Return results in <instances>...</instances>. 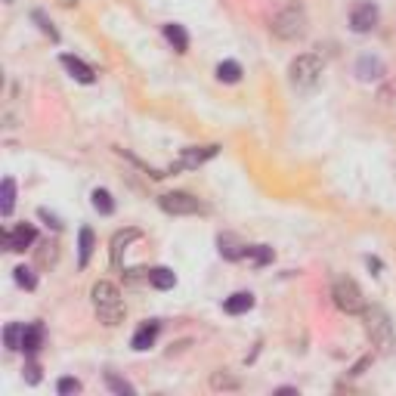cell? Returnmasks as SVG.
<instances>
[{"label":"cell","instance_id":"obj_1","mask_svg":"<svg viewBox=\"0 0 396 396\" xmlns=\"http://www.w3.org/2000/svg\"><path fill=\"white\" fill-rule=\"evenodd\" d=\"M362 319H365V335L372 337V347H378V353H393L396 350V331H393V322L387 316L384 307L372 304L362 309Z\"/></svg>","mask_w":396,"mask_h":396},{"label":"cell","instance_id":"obj_2","mask_svg":"<svg viewBox=\"0 0 396 396\" xmlns=\"http://www.w3.org/2000/svg\"><path fill=\"white\" fill-rule=\"evenodd\" d=\"M90 294H93V309H96L103 325H121L124 322V313H127L124 298H121V291L112 282H96Z\"/></svg>","mask_w":396,"mask_h":396},{"label":"cell","instance_id":"obj_3","mask_svg":"<svg viewBox=\"0 0 396 396\" xmlns=\"http://www.w3.org/2000/svg\"><path fill=\"white\" fill-rule=\"evenodd\" d=\"M270 31L276 34L279 41H300L307 34V10L300 0H291L288 6H282V10L272 16L270 22Z\"/></svg>","mask_w":396,"mask_h":396},{"label":"cell","instance_id":"obj_4","mask_svg":"<svg viewBox=\"0 0 396 396\" xmlns=\"http://www.w3.org/2000/svg\"><path fill=\"white\" fill-rule=\"evenodd\" d=\"M322 59L313 53H300L298 59H291V66H288V81L294 84L298 90H313L319 87L322 81Z\"/></svg>","mask_w":396,"mask_h":396},{"label":"cell","instance_id":"obj_5","mask_svg":"<svg viewBox=\"0 0 396 396\" xmlns=\"http://www.w3.org/2000/svg\"><path fill=\"white\" fill-rule=\"evenodd\" d=\"M331 300H335V307L341 309V313H347V316H359L365 309L362 291H359V285L353 282L350 276L335 279V285H331Z\"/></svg>","mask_w":396,"mask_h":396},{"label":"cell","instance_id":"obj_6","mask_svg":"<svg viewBox=\"0 0 396 396\" xmlns=\"http://www.w3.org/2000/svg\"><path fill=\"white\" fill-rule=\"evenodd\" d=\"M158 205H161L164 214H174V217H189V214H201L205 211V205L189 196V192H164L161 198H158Z\"/></svg>","mask_w":396,"mask_h":396},{"label":"cell","instance_id":"obj_7","mask_svg":"<svg viewBox=\"0 0 396 396\" xmlns=\"http://www.w3.org/2000/svg\"><path fill=\"white\" fill-rule=\"evenodd\" d=\"M378 19H381V13H378V6L372 3V0H359V3H353V10H350V28L356 34H369L374 25H378Z\"/></svg>","mask_w":396,"mask_h":396},{"label":"cell","instance_id":"obj_8","mask_svg":"<svg viewBox=\"0 0 396 396\" xmlns=\"http://www.w3.org/2000/svg\"><path fill=\"white\" fill-rule=\"evenodd\" d=\"M217 155V146H192V149H183V155H179L177 164H170L168 174H177V170H192V168H201L205 161H211V158Z\"/></svg>","mask_w":396,"mask_h":396},{"label":"cell","instance_id":"obj_9","mask_svg":"<svg viewBox=\"0 0 396 396\" xmlns=\"http://www.w3.org/2000/svg\"><path fill=\"white\" fill-rule=\"evenodd\" d=\"M34 239H38V229H34L31 223H19L16 229H6L3 233V248L6 251H25L34 244Z\"/></svg>","mask_w":396,"mask_h":396},{"label":"cell","instance_id":"obj_10","mask_svg":"<svg viewBox=\"0 0 396 396\" xmlns=\"http://www.w3.org/2000/svg\"><path fill=\"white\" fill-rule=\"evenodd\" d=\"M59 62L68 68V75L75 78V81H81V84H93V81H96V71H93L84 59H78V56L62 53V56H59Z\"/></svg>","mask_w":396,"mask_h":396},{"label":"cell","instance_id":"obj_11","mask_svg":"<svg viewBox=\"0 0 396 396\" xmlns=\"http://www.w3.org/2000/svg\"><path fill=\"white\" fill-rule=\"evenodd\" d=\"M217 244H220V254L226 257V261H242V257L248 254V244H242L233 233H220Z\"/></svg>","mask_w":396,"mask_h":396},{"label":"cell","instance_id":"obj_12","mask_svg":"<svg viewBox=\"0 0 396 396\" xmlns=\"http://www.w3.org/2000/svg\"><path fill=\"white\" fill-rule=\"evenodd\" d=\"M93 248H96V235H93L90 226H81V233H78V266H81V270L90 263Z\"/></svg>","mask_w":396,"mask_h":396},{"label":"cell","instance_id":"obj_13","mask_svg":"<svg viewBox=\"0 0 396 396\" xmlns=\"http://www.w3.org/2000/svg\"><path fill=\"white\" fill-rule=\"evenodd\" d=\"M146 279L152 288H158V291H168V288L177 285V272L170 270V266H155V270L146 272Z\"/></svg>","mask_w":396,"mask_h":396},{"label":"cell","instance_id":"obj_14","mask_svg":"<svg viewBox=\"0 0 396 396\" xmlns=\"http://www.w3.org/2000/svg\"><path fill=\"white\" fill-rule=\"evenodd\" d=\"M251 307H254V294L251 291H235L233 298L223 300V309H226L229 316H242V313H248Z\"/></svg>","mask_w":396,"mask_h":396},{"label":"cell","instance_id":"obj_15","mask_svg":"<svg viewBox=\"0 0 396 396\" xmlns=\"http://www.w3.org/2000/svg\"><path fill=\"white\" fill-rule=\"evenodd\" d=\"M158 328H161V325H158V322L152 319V322H142V325L140 328H136V335H133V350H149V347H152V344H155V337H158Z\"/></svg>","mask_w":396,"mask_h":396},{"label":"cell","instance_id":"obj_16","mask_svg":"<svg viewBox=\"0 0 396 396\" xmlns=\"http://www.w3.org/2000/svg\"><path fill=\"white\" fill-rule=\"evenodd\" d=\"M356 75L362 78V81H378V78L384 75V62L374 59V56H362V59L356 62Z\"/></svg>","mask_w":396,"mask_h":396},{"label":"cell","instance_id":"obj_17","mask_svg":"<svg viewBox=\"0 0 396 396\" xmlns=\"http://www.w3.org/2000/svg\"><path fill=\"white\" fill-rule=\"evenodd\" d=\"M136 239H140V229H124V233H118L112 239V263L115 266H121V254H124V248Z\"/></svg>","mask_w":396,"mask_h":396},{"label":"cell","instance_id":"obj_18","mask_svg":"<svg viewBox=\"0 0 396 396\" xmlns=\"http://www.w3.org/2000/svg\"><path fill=\"white\" fill-rule=\"evenodd\" d=\"M13 207H16V179L6 177L3 183H0V214H3V217H10Z\"/></svg>","mask_w":396,"mask_h":396},{"label":"cell","instance_id":"obj_19","mask_svg":"<svg viewBox=\"0 0 396 396\" xmlns=\"http://www.w3.org/2000/svg\"><path fill=\"white\" fill-rule=\"evenodd\" d=\"M164 38L174 44L177 53H186L189 50V34H186V28L183 25H177V22H170V25H164Z\"/></svg>","mask_w":396,"mask_h":396},{"label":"cell","instance_id":"obj_20","mask_svg":"<svg viewBox=\"0 0 396 396\" xmlns=\"http://www.w3.org/2000/svg\"><path fill=\"white\" fill-rule=\"evenodd\" d=\"M41 344H44V325H25V337H22V350L25 353H38Z\"/></svg>","mask_w":396,"mask_h":396},{"label":"cell","instance_id":"obj_21","mask_svg":"<svg viewBox=\"0 0 396 396\" xmlns=\"http://www.w3.org/2000/svg\"><path fill=\"white\" fill-rule=\"evenodd\" d=\"M22 337H25V325H22V322H10V325L3 328L6 350H22Z\"/></svg>","mask_w":396,"mask_h":396},{"label":"cell","instance_id":"obj_22","mask_svg":"<svg viewBox=\"0 0 396 396\" xmlns=\"http://www.w3.org/2000/svg\"><path fill=\"white\" fill-rule=\"evenodd\" d=\"M217 78H220L223 84H239L242 81V66H239V62H233V59L220 62V66H217Z\"/></svg>","mask_w":396,"mask_h":396},{"label":"cell","instance_id":"obj_23","mask_svg":"<svg viewBox=\"0 0 396 396\" xmlns=\"http://www.w3.org/2000/svg\"><path fill=\"white\" fill-rule=\"evenodd\" d=\"M105 384H109V390L118 393V396H133L136 393V387L131 384V381L118 378V374H112V372H105Z\"/></svg>","mask_w":396,"mask_h":396},{"label":"cell","instance_id":"obj_24","mask_svg":"<svg viewBox=\"0 0 396 396\" xmlns=\"http://www.w3.org/2000/svg\"><path fill=\"white\" fill-rule=\"evenodd\" d=\"M93 207H96L99 214H105V217H109V214L115 211V201H112V196H109V189H93Z\"/></svg>","mask_w":396,"mask_h":396},{"label":"cell","instance_id":"obj_25","mask_svg":"<svg viewBox=\"0 0 396 396\" xmlns=\"http://www.w3.org/2000/svg\"><path fill=\"white\" fill-rule=\"evenodd\" d=\"M244 257H251L257 266H263V263L272 261V248H270V244H248V254H244Z\"/></svg>","mask_w":396,"mask_h":396},{"label":"cell","instance_id":"obj_26","mask_svg":"<svg viewBox=\"0 0 396 396\" xmlns=\"http://www.w3.org/2000/svg\"><path fill=\"white\" fill-rule=\"evenodd\" d=\"M211 387L214 390H239V378H229L226 372H217L211 378Z\"/></svg>","mask_w":396,"mask_h":396},{"label":"cell","instance_id":"obj_27","mask_svg":"<svg viewBox=\"0 0 396 396\" xmlns=\"http://www.w3.org/2000/svg\"><path fill=\"white\" fill-rule=\"evenodd\" d=\"M16 282L22 285V288H28V291H34V288H38V279H34V272L28 270V266H16Z\"/></svg>","mask_w":396,"mask_h":396},{"label":"cell","instance_id":"obj_28","mask_svg":"<svg viewBox=\"0 0 396 396\" xmlns=\"http://www.w3.org/2000/svg\"><path fill=\"white\" fill-rule=\"evenodd\" d=\"M56 390L59 393H81V381L78 378H62L59 384H56Z\"/></svg>","mask_w":396,"mask_h":396},{"label":"cell","instance_id":"obj_29","mask_svg":"<svg viewBox=\"0 0 396 396\" xmlns=\"http://www.w3.org/2000/svg\"><path fill=\"white\" fill-rule=\"evenodd\" d=\"M34 22L41 25V31H44V34H50V38H53V41H59V31H56V28L47 22V19H44V13H34Z\"/></svg>","mask_w":396,"mask_h":396},{"label":"cell","instance_id":"obj_30","mask_svg":"<svg viewBox=\"0 0 396 396\" xmlns=\"http://www.w3.org/2000/svg\"><path fill=\"white\" fill-rule=\"evenodd\" d=\"M38 217H41V220H47V223H50V226H53V229H62V220L56 217V214H50L47 207H41V211H38Z\"/></svg>","mask_w":396,"mask_h":396},{"label":"cell","instance_id":"obj_31","mask_svg":"<svg viewBox=\"0 0 396 396\" xmlns=\"http://www.w3.org/2000/svg\"><path fill=\"white\" fill-rule=\"evenodd\" d=\"M28 374H25V378H28V384H38V381H41V365H28V369H25Z\"/></svg>","mask_w":396,"mask_h":396},{"label":"cell","instance_id":"obj_32","mask_svg":"<svg viewBox=\"0 0 396 396\" xmlns=\"http://www.w3.org/2000/svg\"><path fill=\"white\" fill-rule=\"evenodd\" d=\"M3 3H13V0H3Z\"/></svg>","mask_w":396,"mask_h":396}]
</instances>
